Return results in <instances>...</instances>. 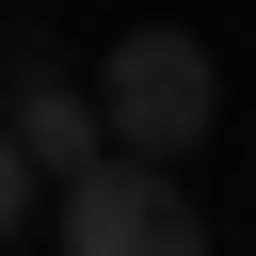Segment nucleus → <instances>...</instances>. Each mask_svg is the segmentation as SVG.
<instances>
[{"label":"nucleus","instance_id":"f257e3e1","mask_svg":"<svg viewBox=\"0 0 256 256\" xmlns=\"http://www.w3.org/2000/svg\"><path fill=\"white\" fill-rule=\"evenodd\" d=\"M96 112H112V160H192L208 144V112H224V64L192 48V32H128L112 64H96Z\"/></svg>","mask_w":256,"mask_h":256},{"label":"nucleus","instance_id":"f03ea898","mask_svg":"<svg viewBox=\"0 0 256 256\" xmlns=\"http://www.w3.org/2000/svg\"><path fill=\"white\" fill-rule=\"evenodd\" d=\"M64 256H208V208L160 176V160H96L64 192Z\"/></svg>","mask_w":256,"mask_h":256},{"label":"nucleus","instance_id":"7ed1b4c3","mask_svg":"<svg viewBox=\"0 0 256 256\" xmlns=\"http://www.w3.org/2000/svg\"><path fill=\"white\" fill-rule=\"evenodd\" d=\"M0 128L32 144V176H48V192H80V176L112 160V112H80V96H64V80L32 64V48H16V96H0Z\"/></svg>","mask_w":256,"mask_h":256},{"label":"nucleus","instance_id":"20e7f679","mask_svg":"<svg viewBox=\"0 0 256 256\" xmlns=\"http://www.w3.org/2000/svg\"><path fill=\"white\" fill-rule=\"evenodd\" d=\"M32 208H48V176H32V144H16V128H0V240H16V224H32Z\"/></svg>","mask_w":256,"mask_h":256}]
</instances>
